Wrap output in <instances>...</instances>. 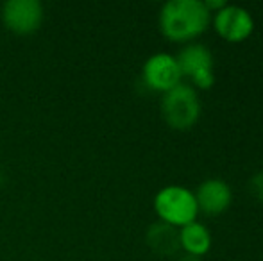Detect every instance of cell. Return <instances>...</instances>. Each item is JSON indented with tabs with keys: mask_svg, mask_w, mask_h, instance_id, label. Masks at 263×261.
I'll list each match as a JSON object with an SVG mask.
<instances>
[{
	"mask_svg": "<svg viewBox=\"0 0 263 261\" xmlns=\"http://www.w3.org/2000/svg\"><path fill=\"white\" fill-rule=\"evenodd\" d=\"M161 113L166 124L174 129H190L201 115V102L199 95L188 84H177L163 95Z\"/></svg>",
	"mask_w": 263,
	"mask_h": 261,
	"instance_id": "cell-2",
	"label": "cell"
},
{
	"mask_svg": "<svg viewBox=\"0 0 263 261\" xmlns=\"http://www.w3.org/2000/svg\"><path fill=\"white\" fill-rule=\"evenodd\" d=\"M177 261H201L197 258V256H192V254H184V256H181Z\"/></svg>",
	"mask_w": 263,
	"mask_h": 261,
	"instance_id": "cell-13",
	"label": "cell"
},
{
	"mask_svg": "<svg viewBox=\"0 0 263 261\" xmlns=\"http://www.w3.org/2000/svg\"><path fill=\"white\" fill-rule=\"evenodd\" d=\"M181 70L177 59L166 52H158L151 56L143 65V81L154 91L166 93L181 83Z\"/></svg>",
	"mask_w": 263,
	"mask_h": 261,
	"instance_id": "cell-6",
	"label": "cell"
},
{
	"mask_svg": "<svg viewBox=\"0 0 263 261\" xmlns=\"http://www.w3.org/2000/svg\"><path fill=\"white\" fill-rule=\"evenodd\" d=\"M154 209L161 222L174 227H183L190 222H195V216L199 213L195 195L183 186H166L159 190L154 198Z\"/></svg>",
	"mask_w": 263,
	"mask_h": 261,
	"instance_id": "cell-3",
	"label": "cell"
},
{
	"mask_svg": "<svg viewBox=\"0 0 263 261\" xmlns=\"http://www.w3.org/2000/svg\"><path fill=\"white\" fill-rule=\"evenodd\" d=\"M215 29L226 42L238 43L253 34L254 20L247 9L240 6H226L215 14Z\"/></svg>",
	"mask_w": 263,
	"mask_h": 261,
	"instance_id": "cell-7",
	"label": "cell"
},
{
	"mask_svg": "<svg viewBox=\"0 0 263 261\" xmlns=\"http://www.w3.org/2000/svg\"><path fill=\"white\" fill-rule=\"evenodd\" d=\"M249 186H251V193H253L260 202H263V170L256 172V174L253 175Z\"/></svg>",
	"mask_w": 263,
	"mask_h": 261,
	"instance_id": "cell-11",
	"label": "cell"
},
{
	"mask_svg": "<svg viewBox=\"0 0 263 261\" xmlns=\"http://www.w3.org/2000/svg\"><path fill=\"white\" fill-rule=\"evenodd\" d=\"M210 14L201 0H170L161 7L159 29L172 42H190L206 31Z\"/></svg>",
	"mask_w": 263,
	"mask_h": 261,
	"instance_id": "cell-1",
	"label": "cell"
},
{
	"mask_svg": "<svg viewBox=\"0 0 263 261\" xmlns=\"http://www.w3.org/2000/svg\"><path fill=\"white\" fill-rule=\"evenodd\" d=\"M176 59L179 65L181 75L190 77L195 86L202 88V90L213 86V56L208 47L201 45V43H190L179 50Z\"/></svg>",
	"mask_w": 263,
	"mask_h": 261,
	"instance_id": "cell-4",
	"label": "cell"
},
{
	"mask_svg": "<svg viewBox=\"0 0 263 261\" xmlns=\"http://www.w3.org/2000/svg\"><path fill=\"white\" fill-rule=\"evenodd\" d=\"M204 4H206V7H208L210 13H211V9H218V11H220L222 7L228 6V2H226V0H208V2H204Z\"/></svg>",
	"mask_w": 263,
	"mask_h": 261,
	"instance_id": "cell-12",
	"label": "cell"
},
{
	"mask_svg": "<svg viewBox=\"0 0 263 261\" xmlns=\"http://www.w3.org/2000/svg\"><path fill=\"white\" fill-rule=\"evenodd\" d=\"M231 197L229 185L220 179H208V181L201 183L197 193H195L197 208L211 216L224 213L231 204Z\"/></svg>",
	"mask_w": 263,
	"mask_h": 261,
	"instance_id": "cell-8",
	"label": "cell"
},
{
	"mask_svg": "<svg viewBox=\"0 0 263 261\" xmlns=\"http://www.w3.org/2000/svg\"><path fill=\"white\" fill-rule=\"evenodd\" d=\"M147 242H149L151 249L159 256H172L181 247L179 233L176 231V227L165 222H158L149 227Z\"/></svg>",
	"mask_w": 263,
	"mask_h": 261,
	"instance_id": "cell-9",
	"label": "cell"
},
{
	"mask_svg": "<svg viewBox=\"0 0 263 261\" xmlns=\"http://www.w3.org/2000/svg\"><path fill=\"white\" fill-rule=\"evenodd\" d=\"M179 244L186 251V254L192 256H202L210 251L211 247V234L202 224L190 222L183 226L179 231Z\"/></svg>",
	"mask_w": 263,
	"mask_h": 261,
	"instance_id": "cell-10",
	"label": "cell"
},
{
	"mask_svg": "<svg viewBox=\"0 0 263 261\" xmlns=\"http://www.w3.org/2000/svg\"><path fill=\"white\" fill-rule=\"evenodd\" d=\"M2 20L14 34H32L43 22V7L38 0H7L2 6Z\"/></svg>",
	"mask_w": 263,
	"mask_h": 261,
	"instance_id": "cell-5",
	"label": "cell"
}]
</instances>
